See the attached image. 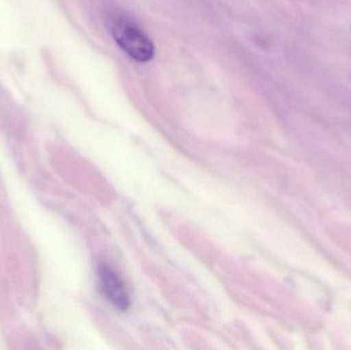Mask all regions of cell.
Wrapping results in <instances>:
<instances>
[{
  "label": "cell",
  "instance_id": "2",
  "mask_svg": "<svg viewBox=\"0 0 351 350\" xmlns=\"http://www.w3.org/2000/svg\"><path fill=\"white\" fill-rule=\"evenodd\" d=\"M101 290L109 303L119 312H125L130 308V296L121 277L110 267H100L99 271Z\"/></svg>",
  "mask_w": 351,
  "mask_h": 350
},
{
  "label": "cell",
  "instance_id": "1",
  "mask_svg": "<svg viewBox=\"0 0 351 350\" xmlns=\"http://www.w3.org/2000/svg\"><path fill=\"white\" fill-rule=\"evenodd\" d=\"M112 35L121 49L135 61L148 62L154 58V43L133 23L117 21L112 27Z\"/></svg>",
  "mask_w": 351,
  "mask_h": 350
}]
</instances>
